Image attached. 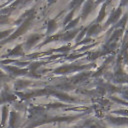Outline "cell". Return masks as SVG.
Returning <instances> with one entry per match:
<instances>
[{"label":"cell","instance_id":"52a82bcc","mask_svg":"<svg viewBox=\"0 0 128 128\" xmlns=\"http://www.w3.org/2000/svg\"><path fill=\"white\" fill-rule=\"evenodd\" d=\"M8 33H9V31H4V32H1V33H0V39H1V38H4L6 35H8Z\"/></svg>","mask_w":128,"mask_h":128},{"label":"cell","instance_id":"277c9868","mask_svg":"<svg viewBox=\"0 0 128 128\" xmlns=\"http://www.w3.org/2000/svg\"><path fill=\"white\" fill-rule=\"evenodd\" d=\"M120 13H121V10H120V9H119V10H118V11H117V12H116V13H115V14H114V15H113V17H112V18H111V19H110V21H115V20H116V19H118V17H119V16H118V15H119V14H120Z\"/></svg>","mask_w":128,"mask_h":128},{"label":"cell","instance_id":"ba28073f","mask_svg":"<svg viewBox=\"0 0 128 128\" xmlns=\"http://www.w3.org/2000/svg\"><path fill=\"white\" fill-rule=\"evenodd\" d=\"M74 35H75V32H73V33H70V34H68V35L65 37V39H67V40H68V39H70L71 37H73Z\"/></svg>","mask_w":128,"mask_h":128},{"label":"cell","instance_id":"5b68a950","mask_svg":"<svg viewBox=\"0 0 128 128\" xmlns=\"http://www.w3.org/2000/svg\"><path fill=\"white\" fill-rule=\"evenodd\" d=\"M19 53H21V46H17L10 54H19Z\"/></svg>","mask_w":128,"mask_h":128},{"label":"cell","instance_id":"8992f818","mask_svg":"<svg viewBox=\"0 0 128 128\" xmlns=\"http://www.w3.org/2000/svg\"><path fill=\"white\" fill-rule=\"evenodd\" d=\"M104 11H105V9H104V7L102 8V10H101V13L99 14V18H98V21H100L102 18H103V14H104Z\"/></svg>","mask_w":128,"mask_h":128},{"label":"cell","instance_id":"6da1fadb","mask_svg":"<svg viewBox=\"0 0 128 128\" xmlns=\"http://www.w3.org/2000/svg\"><path fill=\"white\" fill-rule=\"evenodd\" d=\"M28 26H29V20H27L25 23H23V24L19 27V29H18V30H17V31H16V32H15V33H14V34L9 38V40H12V39H14V38L18 37L19 35H21V34H22L26 29H27V27H28Z\"/></svg>","mask_w":128,"mask_h":128},{"label":"cell","instance_id":"3957f363","mask_svg":"<svg viewBox=\"0 0 128 128\" xmlns=\"http://www.w3.org/2000/svg\"><path fill=\"white\" fill-rule=\"evenodd\" d=\"M48 27H49V28H48V31H49V32H51V31L53 30V28H55V27H56L55 22H54V21H50V22H49V24H48Z\"/></svg>","mask_w":128,"mask_h":128},{"label":"cell","instance_id":"7a4b0ae2","mask_svg":"<svg viewBox=\"0 0 128 128\" xmlns=\"http://www.w3.org/2000/svg\"><path fill=\"white\" fill-rule=\"evenodd\" d=\"M40 38V36L39 35H33V36H31L29 39H28V42H27V45H28V47H30L37 39H39Z\"/></svg>","mask_w":128,"mask_h":128}]
</instances>
